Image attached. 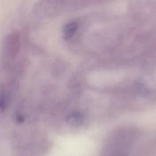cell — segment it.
I'll use <instances>...</instances> for the list:
<instances>
[{
  "mask_svg": "<svg viewBox=\"0 0 156 156\" xmlns=\"http://www.w3.org/2000/svg\"><path fill=\"white\" fill-rule=\"evenodd\" d=\"M77 29V24L74 22H69L64 27L63 35L65 39H69L71 38Z\"/></svg>",
  "mask_w": 156,
  "mask_h": 156,
  "instance_id": "cell-1",
  "label": "cell"
},
{
  "mask_svg": "<svg viewBox=\"0 0 156 156\" xmlns=\"http://www.w3.org/2000/svg\"><path fill=\"white\" fill-rule=\"evenodd\" d=\"M69 123L73 126H79L83 122V116L79 113H74L70 115L68 118Z\"/></svg>",
  "mask_w": 156,
  "mask_h": 156,
  "instance_id": "cell-2",
  "label": "cell"
}]
</instances>
